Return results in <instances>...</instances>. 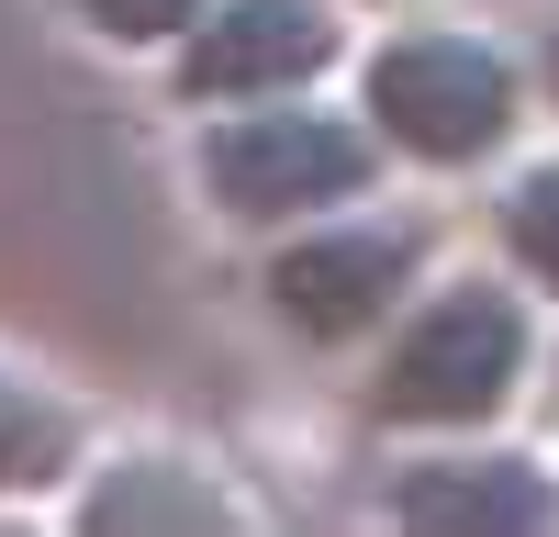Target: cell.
Returning a JSON list of instances; mask_svg holds the SVG:
<instances>
[{
  "mask_svg": "<svg viewBox=\"0 0 559 537\" xmlns=\"http://www.w3.org/2000/svg\"><path fill=\"white\" fill-rule=\"evenodd\" d=\"M336 57H347L336 0H213V12L168 45V79H179V102H191V112H224V102L313 90Z\"/></svg>",
  "mask_w": 559,
  "mask_h": 537,
  "instance_id": "cell-5",
  "label": "cell"
},
{
  "mask_svg": "<svg viewBox=\"0 0 559 537\" xmlns=\"http://www.w3.org/2000/svg\"><path fill=\"white\" fill-rule=\"evenodd\" d=\"M381 504L426 537H459V526H492V537H526V526H559V470L526 460V448H437V460H403Z\"/></svg>",
  "mask_w": 559,
  "mask_h": 537,
  "instance_id": "cell-6",
  "label": "cell"
},
{
  "mask_svg": "<svg viewBox=\"0 0 559 537\" xmlns=\"http://www.w3.org/2000/svg\"><path fill=\"white\" fill-rule=\"evenodd\" d=\"M414 268H426V224L414 213H336V224H302L292 247H269L258 291L302 347H358L414 302Z\"/></svg>",
  "mask_w": 559,
  "mask_h": 537,
  "instance_id": "cell-4",
  "label": "cell"
},
{
  "mask_svg": "<svg viewBox=\"0 0 559 537\" xmlns=\"http://www.w3.org/2000/svg\"><path fill=\"white\" fill-rule=\"evenodd\" d=\"M358 112L381 123V146L414 157V168H481L503 134H515L526 90H515V57L492 34H459V23H403L369 45L358 68Z\"/></svg>",
  "mask_w": 559,
  "mask_h": 537,
  "instance_id": "cell-3",
  "label": "cell"
},
{
  "mask_svg": "<svg viewBox=\"0 0 559 537\" xmlns=\"http://www.w3.org/2000/svg\"><path fill=\"white\" fill-rule=\"evenodd\" d=\"M492 224H503V258H515L537 291H559V157H537L515 191H503Z\"/></svg>",
  "mask_w": 559,
  "mask_h": 537,
  "instance_id": "cell-9",
  "label": "cell"
},
{
  "mask_svg": "<svg viewBox=\"0 0 559 537\" xmlns=\"http://www.w3.org/2000/svg\"><path fill=\"white\" fill-rule=\"evenodd\" d=\"M537 79H548V90H559V23H548V45H537Z\"/></svg>",
  "mask_w": 559,
  "mask_h": 537,
  "instance_id": "cell-11",
  "label": "cell"
},
{
  "mask_svg": "<svg viewBox=\"0 0 559 537\" xmlns=\"http://www.w3.org/2000/svg\"><path fill=\"white\" fill-rule=\"evenodd\" d=\"M191 179L213 191L224 224H313V213L369 202V179H381V123L280 90V102H247V112H224L202 134Z\"/></svg>",
  "mask_w": 559,
  "mask_h": 537,
  "instance_id": "cell-2",
  "label": "cell"
},
{
  "mask_svg": "<svg viewBox=\"0 0 559 537\" xmlns=\"http://www.w3.org/2000/svg\"><path fill=\"white\" fill-rule=\"evenodd\" d=\"M79 460V415L45 381L23 370H0V492H34V481H57Z\"/></svg>",
  "mask_w": 559,
  "mask_h": 537,
  "instance_id": "cell-8",
  "label": "cell"
},
{
  "mask_svg": "<svg viewBox=\"0 0 559 537\" xmlns=\"http://www.w3.org/2000/svg\"><path fill=\"white\" fill-rule=\"evenodd\" d=\"M526 358H537V325L515 281H437L426 302H403L358 403L369 426H492L526 392Z\"/></svg>",
  "mask_w": 559,
  "mask_h": 537,
  "instance_id": "cell-1",
  "label": "cell"
},
{
  "mask_svg": "<svg viewBox=\"0 0 559 537\" xmlns=\"http://www.w3.org/2000/svg\"><path fill=\"white\" fill-rule=\"evenodd\" d=\"M79 526H236V504L202 460L134 448V460H102V481L79 492Z\"/></svg>",
  "mask_w": 559,
  "mask_h": 537,
  "instance_id": "cell-7",
  "label": "cell"
},
{
  "mask_svg": "<svg viewBox=\"0 0 559 537\" xmlns=\"http://www.w3.org/2000/svg\"><path fill=\"white\" fill-rule=\"evenodd\" d=\"M202 12H213V0H68V23L102 34V45H179Z\"/></svg>",
  "mask_w": 559,
  "mask_h": 537,
  "instance_id": "cell-10",
  "label": "cell"
}]
</instances>
